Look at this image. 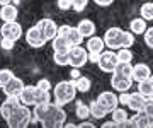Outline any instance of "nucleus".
<instances>
[{
	"instance_id": "obj_1",
	"label": "nucleus",
	"mask_w": 153,
	"mask_h": 128,
	"mask_svg": "<svg viewBox=\"0 0 153 128\" xmlns=\"http://www.w3.org/2000/svg\"><path fill=\"white\" fill-rule=\"evenodd\" d=\"M66 123V113L63 109V106H58L55 103H48V108H46V113H44V118L41 120V127L44 128H60L65 127Z\"/></svg>"
},
{
	"instance_id": "obj_2",
	"label": "nucleus",
	"mask_w": 153,
	"mask_h": 128,
	"mask_svg": "<svg viewBox=\"0 0 153 128\" xmlns=\"http://www.w3.org/2000/svg\"><path fill=\"white\" fill-rule=\"evenodd\" d=\"M76 97V87L73 80H61L53 89V99L58 106H66Z\"/></svg>"
},
{
	"instance_id": "obj_3",
	"label": "nucleus",
	"mask_w": 153,
	"mask_h": 128,
	"mask_svg": "<svg viewBox=\"0 0 153 128\" xmlns=\"http://www.w3.org/2000/svg\"><path fill=\"white\" fill-rule=\"evenodd\" d=\"M31 120H33V111L29 109V106L21 103L5 121L10 128H26L31 125Z\"/></svg>"
},
{
	"instance_id": "obj_4",
	"label": "nucleus",
	"mask_w": 153,
	"mask_h": 128,
	"mask_svg": "<svg viewBox=\"0 0 153 128\" xmlns=\"http://www.w3.org/2000/svg\"><path fill=\"white\" fill-rule=\"evenodd\" d=\"M87 61H88L87 48H83L82 45L71 46L70 51H68V65H70V67L82 68L83 65H87Z\"/></svg>"
},
{
	"instance_id": "obj_5",
	"label": "nucleus",
	"mask_w": 153,
	"mask_h": 128,
	"mask_svg": "<svg viewBox=\"0 0 153 128\" xmlns=\"http://www.w3.org/2000/svg\"><path fill=\"white\" fill-rule=\"evenodd\" d=\"M116 63H117V58H116V51L114 50H102L100 51L97 65L104 73H112L114 72Z\"/></svg>"
},
{
	"instance_id": "obj_6",
	"label": "nucleus",
	"mask_w": 153,
	"mask_h": 128,
	"mask_svg": "<svg viewBox=\"0 0 153 128\" xmlns=\"http://www.w3.org/2000/svg\"><path fill=\"white\" fill-rule=\"evenodd\" d=\"M58 34L60 36H65L66 41L70 43V46H76V45H82L83 43V36L78 33V29L73 28V26H68V24H63L58 28Z\"/></svg>"
},
{
	"instance_id": "obj_7",
	"label": "nucleus",
	"mask_w": 153,
	"mask_h": 128,
	"mask_svg": "<svg viewBox=\"0 0 153 128\" xmlns=\"http://www.w3.org/2000/svg\"><path fill=\"white\" fill-rule=\"evenodd\" d=\"M0 36L7 38V39H12V41H19L22 38V26L17 21L4 22L2 28H0Z\"/></svg>"
},
{
	"instance_id": "obj_8",
	"label": "nucleus",
	"mask_w": 153,
	"mask_h": 128,
	"mask_svg": "<svg viewBox=\"0 0 153 128\" xmlns=\"http://www.w3.org/2000/svg\"><path fill=\"white\" fill-rule=\"evenodd\" d=\"M36 26H38L41 36L46 39V43H48V41H51V39L58 34V24H56L53 19H41Z\"/></svg>"
},
{
	"instance_id": "obj_9",
	"label": "nucleus",
	"mask_w": 153,
	"mask_h": 128,
	"mask_svg": "<svg viewBox=\"0 0 153 128\" xmlns=\"http://www.w3.org/2000/svg\"><path fill=\"white\" fill-rule=\"evenodd\" d=\"M121 36H123V29L121 28H109L104 34V45L109 50H117L121 48Z\"/></svg>"
},
{
	"instance_id": "obj_10",
	"label": "nucleus",
	"mask_w": 153,
	"mask_h": 128,
	"mask_svg": "<svg viewBox=\"0 0 153 128\" xmlns=\"http://www.w3.org/2000/svg\"><path fill=\"white\" fill-rule=\"evenodd\" d=\"M99 103V104L104 108L107 113H111L114 108H117L119 106V99H117V94L116 92H112V91H104V92H100V94L97 96V99H95Z\"/></svg>"
},
{
	"instance_id": "obj_11",
	"label": "nucleus",
	"mask_w": 153,
	"mask_h": 128,
	"mask_svg": "<svg viewBox=\"0 0 153 128\" xmlns=\"http://www.w3.org/2000/svg\"><path fill=\"white\" fill-rule=\"evenodd\" d=\"M111 85H112V89L117 91V92H126V91L131 89L133 79H131V77H128V75L112 73V77H111Z\"/></svg>"
},
{
	"instance_id": "obj_12",
	"label": "nucleus",
	"mask_w": 153,
	"mask_h": 128,
	"mask_svg": "<svg viewBox=\"0 0 153 128\" xmlns=\"http://www.w3.org/2000/svg\"><path fill=\"white\" fill-rule=\"evenodd\" d=\"M24 85H26V84H24V80L14 75V77H12L10 80L5 84V85H2L0 89L4 91V94H5V96H17V97H19V94H21V91H22V87H24Z\"/></svg>"
},
{
	"instance_id": "obj_13",
	"label": "nucleus",
	"mask_w": 153,
	"mask_h": 128,
	"mask_svg": "<svg viewBox=\"0 0 153 128\" xmlns=\"http://www.w3.org/2000/svg\"><path fill=\"white\" fill-rule=\"evenodd\" d=\"M26 41H27V45L33 46V48H43V46L46 45V39L41 36L38 26H33V28L27 29V33H26Z\"/></svg>"
},
{
	"instance_id": "obj_14",
	"label": "nucleus",
	"mask_w": 153,
	"mask_h": 128,
	"mask_svg": "<svg viewBox=\"0 0 153 128\" xmlns=\"http://www.w3.org/2000/svg\"><path fill=\"white\" fill-rule=\"evenodd\" d=\"M36 96H38V85H24L21 94H19V101L26 106H34Z\"/></svg>"
},
{
	"instance_id": "obj_15",
	"label": "nucleus",
	"mask_w": 153,
	"mask_h": 128,
	"mask_svg": "<svg viewBox=\"0 0 153 128\" xmlns=\"http://www.w3.org/2000/svg\"><path fill=\"white\" fill-rule=\"evenodd\" d=\"M19 104H21V101H19L17 96H7L5 101L0 104V115H2V118L7 120V118L12 115V111H14Z\"/></svg>"
},
{
	"instance_id": "obj_16",
	"label": "nucleus",
	"mask_w": 153,
	"mask_h": 128,
	"mask_svg": "<svg viewBox=\"0 0 153 128\" xmlns=\"http://www.w3.org/2000/svg\"><path fill=\"white\" fill-rule=\"evenodd\" d=\"M19 17V9H17L16 4H5V5H0V19L4 22H12V21H17Z\"/></svg>"
},
{
	"instance_id": "obj_17",
	"label": "nucleus",
	"mask_w": 153,
	"mask_h": 128,
	"mask_svg": "<svg viewBox=\"0 0 153 128\" xmlns=\"http://www.w3.org/2000/svg\"><path fill=\"white\" fill-rule=\"evenodd\" d=\"M150 75H152V68L148 67L146 63H136V65H133V68H131L133 82H140L143 79H148Z\"/></svg>"
},
{
	"instance_id": "obj_18",
	"label": "nucleus",
	"mask_w": 153,
	"mask_h": 128,
	"mask_svg": "<svg viewBox=\"0 0 153 128\" xmlns=\"http://www.w3.org/2000/svg\"><path fill=\"white\" fill-rule=\"evenodd\" d=\"M145 101H146V97L143 94H140V92H129V99H128V108L131 109V111H141L143 106H145Z\"/></svg>"
},
{
	"instance_id": "obj_19",
	"label": "nucleus",
	"mask_w": 153,
	"mask_h": 128,
	"mask_svg": "<svg viewBox=\"0 0 153 128\" xmlns=\"http://www.w3.org/2000/svg\"><path fill=\"white\" fill-rule=\"evenodd\" d=\"M102 50H105L104 39L100 36H88L87 38V51L88 53H100Z\"/></svg>"
},
{
	"instance_id": "obj_20",
	"label": "nucleus",
	"mask_w": 153,
	"mask_h": 128,
	"mask_svg": "<svg viewBox=\"0 0 153 128\" xmlns=\"http://www.w3.org/2000/svg\"><path fill=\"white\" fill-rule=\"evenodd\" d=\"M51 45H53V50L55 53H68L70 51V43L66 41L65 36H60V34H56L55 38L51 39Z\"/></svg>"
},
{
	"instance_id": "obj_21",
	"label": "nucleus",
	"mask_w": 153,
	"mask_h": 128,
	"mask_svg": "<svg viewBox=\"0 0 153 128\" xmlns=\"http://www.w3.org/2000/svg\"><path fill=\"white\" fill-rule=\"evenodd\" d=\"M148 28V21H145L143 17H134L131 19V22H129V31H131L134 36H140L146 31Z\"/></svg>"
},
{
	"instance_id": "obj_22",
	"label": "nucleus",
	"mask_w": 153,
	"mask_h": 128,
	"mask_svg": "<svg viewBox=\"0 0 153 128\" xmlns=\"http://www.w3.org/2000/svg\"><path fill=\"white\" fill-rule=\"evenodd\" d=\"M76 29H78V33L82 34L83 38H88V36L95 34V24L90 19H82L80 22L76 24Z\"/></svg>"
},
{
	"instance_id": "obj_23",
	"label": "nucleus",
	"mask_w": 153,
	"mask_h": 128,
	"mask_svg": "<svg viewBox=\"0 0 153 128\" xmlns=\"http://www.w3.org/2000/svg\"><path fill=\"white\" fill-rule=\"evenodd\" d=\"M131 120L134 121V127H138V128H146V127H152L153 125V118H150L143 109L141 111H136V115L131 116Z\"/></svg>"
},
{
	"instance_id": "obj_24",
	"label": "nucleus",
	"mask_w": 153,
	"mask_h": 128,
	"mask_svg": "<svg viewBox=\"0 0 153 128\" xmlns=\"http://www.w3.org/2000/svg\"><path fill=\"white\" fill-rule=\"evenodd\" d=\"M88 108H90V116L95 118V120H102V118H105L109 113L105 111L102 106L99 104L97 101H92V103H88Z\"/></svg>"
},
{
	"instance_id": "obj_25",
	"label": "nucleus",
	"mask_w": 153,
	"mask_h": 128,
	"mask_svg": "<svg viewBox=\"0 0 153 128\" xmlns=\"http://www.w3.org/2000/svg\"><path fill=\"white\" fill-rule=\"evenodd\" d=\"M109 115H111V118H112V121H114L117 127H121V125H123V123L129 118V116H128V113H126V109H123V108H119V106H117V108H114Z\"/></svg>"
},
{
	"instance_id": "obj_26",
	"label": "nucleus",
	"mask_w": 153,
	"mask_h": 128,
	"mask_svg": "<svg viewBox=\"0 0 153 128\" xmlns=\"http://www.w3.org/2000/svg\"><path fill=\"white\" fill-rule=\"evenodd\" d=\"M75 115H76V118H80V120H87V118H90V108H88L87 103H83V101H76L75 103Z\"/></svg>"
},
{
	"instance_id": "obj_27",
	"label": "nucleus",
	"mask_w": 153,
	"mask_h": 128,
	"mask_svg": "<svg viewBox=\"0 0 153 128\" xmlns=\"http://www.w3.org/2000/svg\"><path fill=\"white\" fill-rule=\"evenodd\" d=\"M73 82H75L76 92H88V91H90V87H92L90 79H88V77H83V75H80L78 79H75Z\"/></svg>"
},
{
	"instance_id": "obj_28",
	"label": "nucleus",
	"mask_w": 153,
	"mask_h": 128,
	"mask_svg": "<svg viewBox=\"0 0 153 128\" xmlns=\"http://www.w3.org/2000/svg\"><path fill=\"white\" fill-rule=\"evenodd\" d=\"M131 68H133L131 61H117L112 73H119V75H128V77H131Z\"/></svg>"
},
{
	"instance_id": "obj_29",
	"label": "nucleus",
	"mask_w": 153,
	"mask_h": 128,
	"mask_svg": "<svg viewBox=\"0 0 153 128\" xmlns=\"http://www.w3.org/2000/svg\"><path fill=\"white\" fill-rule=\"evenodd\" d=\"M152 91H153V84H152V80H150V77L143 79V80L138 82V92L143 94L145 97H148V96L152 94Z\"/></svg>"
},
{
	"instance_id": "obj_30",
	"label": "nucleus",
	"mask_w": 153,
	"mask_h": 128,
	"mask_svg": "<svg viewBox=\"0 0 153 128\" xmlns=\"http://www.w3.org/2000/svg\"><path fill=\"white\" fill-rule=\"evenodd\" d=\"M116 58H117V61H131L133 60V51L129 50V48H117L116 50Z\"/></svg>"
},
{
	"instance_id": "obj_31",
	"label": "nucleus",
	"mask_w": 153,
	"mask_h": 128,
	"mask_svg": "<svg viewBox=\"0 0 153 128\" xmlns=\"http://www.w3.org/2000/svg\"><path fill=\"white\" fill-rule=\"evenodd\" d=\"M140 14L145 21H153V2H146V4H143L141 9H140Z\"/></svg>"
},
{
	"instance_id": "obj_32",
	"label": "nucleus",
	"mask_w": 153,
	"mask_h": 128,
	"mask_svg": "<svg viewBox=\"0 0 153 128\" xmlns=\"http://www.w3.org/2000/svg\"><path fill=\"white\" fill-rule=\"evenodd\" d=\"M134 45V34L131 31H123V36H121V46L123 48H131Z\"/></svg>"
},
{
	"instance_id": "obj_33",
	"label": "nucleus",
	"mask_w": 153,
	"mask_h": 128,
	"mask_svg": "<svg viewBox=\"0 0 153 128\" xmlns=\"http://www.w3.org/2000/svg\"><path fill=\"white\" fill-rule=\"evenodd\" d=\"M53 61L60 67L68 65V53H53Z\"/></svg>"
},
{
	"instance_id": "obj_34",
	"label": "nucleus",
	"mask_w": 153,
	"mask_h": 128,
	"mask_svg": "<svg viewBox=\"0 0 153 128\" xmlns=\"http://www.w3.org/2000/svg\"><path fill=\"white\" fill-rule=\"evenodd\" d=\"M14 77V72L9 68H0V85H5L10 79Z\"/></svg>"
},
{
	"instance_id": "obj_35",
	"label": "nucleus",
	"mask_w": 153,
	"mask_h": 128,
	"mask_svg": "<svg viewBox=\"0 0 153 128\" xmlns=\"http://www.w3.org/2000/svg\"><path fill=\"white\" fill-rule=\"evenodd\" d=\"M88 5V0H71V9L75 12H82L85 10Z\"/></svg>"
},
{
	"instance_id": "obj_36",
	"label": "nucleus",
	"mask_w": 153,
	"mask_h": 128,
	"mask_svg": "<svg viewBox=\"0 0 153 128\" xmlns=\"http://www.w3.org/2000/svg\"><path fill=\"white\" fill-rule=\"evenodd\" d=\"M143 38H145V45L153 50V26L152 28H146V31L143 33Z\"/></svg>"
},
{
	"instance_id": "obj_37",
	"label": "nucleus",
	"mask_w": 153,
	"mask_h": 128,
	"mask_svg": "<svg viewBox=\"0 0 153 128\" xmlns=\"http://www.w3.org/2000/svg\"><path fill=\"white\" fill-rule=\"evenodd\" d=\"M143 111L146 113L150 118H153V99L146 97V101H145V106H143Z\"/></svg>"
},
{
	"instance_id": "obj_38",
	"label": "nucleus",
	"mask_w": 153,
	"mask_h": 128,
	"mask_svg": "<svg viewBox=\"0 0 153 128\" xmlns=\"http://www.w3.org/2000/svg\"><path fill=\"white\" fill-rule=\"evenodd\" d=\"M14 45H16V41L7 39V38H2V41H0V48L2 50H14Z\"/></svg>"
},
{
	"instance_id": "obj_39",
	"label": "nucleus",
	"mask_w": 153,
	"mask_h": 128,
	"mask_svg": "<svg viewBox=\"0 0 153 128\" xmlns=\"http://www.w3.org/2000/svg\"><path fill=\"white\" fill-rule=\"evenodd\" d=\"M56 5H58L60 10H70L71 9V0H58Z\"/></svg>"
},
{
	"instance_id": "obj_40",
	"label": "nucleus",
	"mask_w": 153,
	"mask_h": 128,
	"mask_svg": "<svg viewBox=\"0 0 153 128\" xmlns=\"http://www.w3.org/2000/svg\"><path fill=\"white\" fill-rule=\"evenodd\" d=\"M36 85L43 91H51V82H49L48 79H39V82L36 84Z\"/></svg>"
},
{
	"instance_id": "obj_41",
	"label": "nucleus",
	"mask_w": 153,
	"mask_h": 128,
	"mask_svg": "<svg viewBox=\"0 0 153 128\" xmlns=\"http://www.w3.org/2000/svg\"><path fill=\"white\" fill-rule=\"evenodd\" d=\"M117 99H119V104L126 106L128 104V99H129V92H128V91H126V92H121V94L117 96Z\"/></svg>"
},
{
	"instance_id": "obj_42",
	"label": "nucleus",
	"mask_w": 153,
	"mask_h": 128,
	"mask_svg": "<svg viewBox=\"0 0 153 128\" xmlns=\"http://www.w3.org/2000/svg\"><path fill=\"white\" fill-rule=\"evenodd\" d=\"M70 77H71V80H75V79H78V77H80V68H76V67H71Z\"/></svg>"
},
{
	"instance_id": "obj_43",
	"label": "nucleus",
	"mask_w": 153,
	"mask_h": 128,
	"mask_svg": "<svg viewBox=\"0 0 153 128\" xmlns=\"http://www.w3.org/2000/svg\"><path fill=\"white\" fill-rule=\"evenodd\" d=\"M94 2H95L97 5H100V7H109L114 0H94Z\"/></svg>"
},
{
	"instance_id": "obj_44",
	"label": "nucleus",
	"mask_w": 153,
	"mask_h": 128,
	"mask_svg": "<svg viewBox=\"0 0 153 128\" xmlns=\"http://www.w3.org/2000/svg\"><path fill=\"white\" fill-rule=\"evenodd\" d=\"M99 56H100V53H88V61L97 63V61H99Z\"/></svg>"
},
{
	"instance_id": "obj_45",
	"label": "nucleus",
	"mask_w": 153,
	"mask_h": 128,
	"mask_svg": "<svg viewBox=\"0 0 153 128\" xmlns=\"http://www.w3.org/2000/svg\"><path fill=\"white\" fill-rule=\"evenodd\" d=\"M78 127H83V128H94L95 125H94L92 121H88V120H82V123H80Z\"/></svg>"
},
{
	"instance_id": "obj_46",
	"label": "nucleus",
	"mask_w": 153,
	"mask_h": 128,
	"mask_svg": "<svg viewBox=\"0 0 153 128\" xmlns=\"http://www.w3.org/2000/svg\"><path fill=\"white\" fill-rule=\"evenodd\" d=\"M102 127H104V128H109V127H117V125H116V123L112 121V120H111V121H105V123H102Z\"/></svg>"
},
{
	"instance_id": "obj_47",
	"label": "nucleus",
	"mask_w": 153,
	"mask_h": 128,
	"mask_svg": "<svg viewBox=\"0 0 153 128\" xmlns=\"http://www.w3.org/2000/svg\"><path fill=\"white\" fill-rule=\"evenodd\" d=\"M12 0H0V5H5V4H10Z\"/></svg>"
},
{
	"instance_id": "obj_48",
	"label": "nucleus",
	"mask_w": 153,
	"mask_h": 128,
	"mask_svg": "<svg viewBox=\"0 0 153 128\" xmlns=\"http://www.w3.org/2000/svg\"><path fill=\"white\" fill-rule=\"evenodd\" d=\"M148 97H150V99H153V91H152V94L148 96Z\"/></svg>"
},
{
	"instance_id": "obj_49",
	"label": "nucleus",
	"mask_w": 153,
	"mask_h": 128,
	"mask_svg": "<svg viewBox=\"0 0 153 128\" xmlns=\"http://www.w3.org/2000/svg\"><path fill=\"white\" fill-rule=\"evenodd\" d=\"M0 41H2V36H0Z\"/></svg>"
},
{
	"instance_id": "obj_50",
	"label": "nucleus",
	"mask_w": 153,
	"mask_h": 128,
	"mask_svg": "<svg viewBox=\"0 0 153 128\" xmlns=\"http://www.w3.org/2000/svg\"><path fill=\"white\" fill-rule=\"evenodd\" d=\"M0 87H2V85H0Z\"/></svg>"
}]
</instances>
